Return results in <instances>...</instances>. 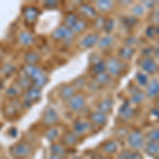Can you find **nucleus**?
I'll return each mask as SVG.
<instances>
[{
	"instance_id": "f257e3e1",
	"label": "nucleus",
	"mask_w": 159,
	"mask_h": 159,
	"mask_svg": "<svg viewBox=\"0 0 159 159\" xmlns=\"http://www.w3.org/2000/svg\"><path fill=\"white\" fill-rule=\"evenodd\" d=\"M10 154L14 159H28L32 153V147L25 140H20L14 143L10 148Z\"/></svg>"
},
{
	"instance_id": "f03ea898",
	"label": "nucleus",
	"mask_w": 159,
	"mask_h": 159,
	"mask_svg": "<svg viewBox=\"0 0 159 159\" xmlns=\"http://www.w3.org/2000/svg\"><path fill=\"white\" fill-rule=\"evenodd\" d=\"M74 37V34L72 33L69 28L65 27L64 25H61L56 27L53 30L52 34H51V38L56 40V42H64V43H70Z\"/></svg>"
},
{
	"instance_id": "7ed1b4c3",
	"label": "nucleus",
	"mask_w": 159,
	"mask_h": 159,
	"mask_svg": "<svg viewBox=\"0 0 159 159\" xmlns=\"http://www.w3.org/2000/svg\"><path fill=\"white\" fill-rule=\"evenodd\" d=\"M60 122V116L57 111L51 106L46 107L42 115V123L46 127H53Z\"/></svg>"
},
{
	"instance_id": "20e7f679",
	"label": "nucleus",
	"mask_w": 159,
	"mask_h": 159,
	"mask_svg": "<svg viewBox=\"0 0 159 159\" xmlns=\"http://www.w3.org/2000/svg\"><path fill=\"white\" fill-rule=\"evenodd\" d=\"M105 65V71L106 73L109 74V76H114L117 78L121 74V71L123 69V63L121 61H119L117 57L110 56L107 58L104 63Z\"/></svg>"
},
{
	"instance_id": "39448f33",
	"label": "nucleus",
	"mask_w": 159,
	"mask_h": 159,
	"mask_svg": "<svg viewBox=\"0 0 159 159\" xmlns=\"http://www.w3.org/2000/svg\"><path fill=\"white\" fill-rule=\"evenodd\" d=\"M40 98H42V90L32 86L22 92V105L25 107H30L39 101Z\"/></svg>"
},
{
	"instance_id": "423d86ee",
	"label": "nucleus",
	"mask_w": 159,
	"mask_h": 159,
	"mask_svg": "<svg viewBox=\"0 0 159 159\" xmlns=\"http://www.w3.org/2000/svg\"><path fill=\"white\" fill-rule=\"evenodd\" d=\"M126 142L132 150L139 151L141 148H143V145H144V137H143V134L141 133V130L134 129L127 135Z\"/></svg>"
},
{
	"instance_id": "0eeeda50",
	"label": "nucleus",
	"mask_w": 159,
	"mask_h": 159,
	"mask_svg": "<svg viewBox=\"0 0 159 159\" xmlns=\"http://www.w3.org/2000/svg\"><path fill=\"white\" fill-rule=\"evenodd\" d=\"M39 16V10L34 6H27L22 11V17L28 25H33L37 21Z\"/></svg>"
},
{
	"instance_id": "6e6552de",
	"label": "nucleus",
	"mask_w": 159,
	"mask_h": 159,
	"mask_svg": "<svg viewBox=\"0 0 159 159\" xmlns=\"http://www.w3.org/2000/svg\"><path fill=\"white\" fill-rule=\"evenodd\" d=\"M86 105V99L84 96L79 93H75L71 99L67 101V107L72 112H79L85 107Z\"/></svg>"
},
{
	"instance_id": "1a4fd4ad",
	"label": "nucleus",
	"mask_w": 159,
	"mask_h": 159,
	"mask_svg": "<svg viewBox=\"0 0 159 159\" xmlns=\"http://www.w3.org/2000/svg\"><path fill=\"white\" fill-rule=\"evenodd\" d=\"M92 125L90 124V122L88 120H84V119H79L75 120L72 123V129H71V132L73 133L74 135H76L78 137H81V136L85 135L89 129H91Z\"/></svg>"
},
{
	"instance_id": "9d476101",
	"label": "nucleus",
	"mask_w": 159,
	"mask_h": 159,
	"mask_svg": "<svg viewBox=\"0 0 159 159\" xmlns=\"http://www.w3.org/2000/svg\"><path fill=\"white\" fill-rule=\"evenodd\" d=\"M107 115L103 114V112L99 111V110H94V111H91L90 115H89L88 121L90 122V124L92 126H97V127H103L106 125L107 123Z\"/></svg>"
},
{
	"instance_id": "9b49d317",
	"label": "nucleus",
	"mask_w": 159,
	"mask_h": 159,
	"mask_svg": "<svg viewBox=\"0 0 159 159\" xmlns=\"http://www.w3.org/2000/svg\"><path fill=\"white\" fill-rule=\"evenodd\" d=\"M22 74H25V76H28L31 81H35L36 79H38L39 76H42L43 73V71L38 67L37 65H28V64H25L21 68Z\"/></svg>"
},
{
	"instance_id": "f8f14e48",
	"label": "nucleus",
	"mask_w": 159,
	"mask_h": 159,
	"mask_svg": "<svg viewBox=\"0 0 159 159\" xmlns=\"http://www.w3.org/2000/svg\"><path fill=\"white\" fill-rule=\"evenodd\" d=\"M99 35L98 33H89V34L85 35L79 43V46L81 49L86 50L90 49L93 46H96L99 42Z\"/></svg>"
},
{
	"instance_id": "ddd939ff",
	"label": "nucleus",
	"mask_w": 159,
	"mask_h": 159,
	"mask_svg": "<svg viewBox=\"0 0 159 159\" xmlns=\"http://www.w3.org/2000/svg\"><path fill=\"white\" fill-rule=\"evenodd\" d=\"M140 68L143 71V73H148V74H154L155 72H157L158 70V66L156 64V61L153 60L152 57H144L140 61Z\"/></svg>"
},
{
	"instance_id": "4468645a",
	"label": "nucleus",
	"mask_w": 159,
	"mask_h": 159,
	"mask_svg": "<svg viewBox=\"0 0 159 159\" xmlns=\"http://www.w3.org/2000/svg\"><path fill=\"white\" fill-rule=\"evenodd\" d=\"M61 143L66 148H74V147H76V144L79 143V137L76 135H74L71 130L65 132L61 137Z\"/></svg>"
},
{
	"instance_id": "2eb2a0df",
	"label": "nucleus",
	"mask_w": 159,
	"mask_h": 159,
	"mask_svg": "<svg viewBox=\"0 0 159 159\" xmlns=\"http://www.w3.org/2000/svg\"><path fill=\"white\" fill-rule=\"evenodd\" d=\"M17 39H18L19 45L22 46V47H25V48L31 47V46L33 45V43H34V37H33L32 33L28 30L20 31V32L18 33V37H17Z\"/></svg>"
},
{
	"instance_id": "dca6fc26",
	"label": "nucleus",
	"mask_w": 159,
	"mask_h": 159,
	"mask_svg": "<svg viewBox=\"0 0 159 159\" xmlns=\"http://www.w3.org/2000/svg\"><path fill=\"white\" fill-rule=\"evenodd\" d=\"M79 13L82 15L83 18L94 19L97 17V11L93 7H91L88 3H82L79 7Z\"/></svg>"
},
{
	"instance_id": "f3484780",
	"label": "nucleus",
	"mask_w": 159,
	"mask_h": 159,
	"mask_svg": "<svg viewBox=\"0 0 159 159\" xmlns=\"http://www.w3.org/2000/svg\"><path fill=\"white\" fill-rule=\"evenodd\" d=\"M75 94V89L73 88L71 84H64L58 89V96L61 100L67 102L69 99H71Z\"/></svg>"
},
{
	"instance_id": "a211bd4d",
	"label": "nucleus",
	"mask_w": 159,
	"mask_h": 159,
	"mask_svg": "<svg viewBox=\"0 0 159 159\" xmlns=\"http://www.w3.org/2000/svg\"><path fill=\"white\" fill-rule=\"evenodd\" d=\"M145 94L148 98L153 99L159 96V81L158 80H152L145 86Z\"/></svg>"
},
{
	"instance_id": "6ab92c4d",
	"label": "nucleus",
	"mask_w": 159,
	"mask_h": 159,
	"mask_svg": "<svg viewBox=\"0 0 159 159\" xmlns=\"http://www.w3.org/2000/svg\"><path fill=\"white\" fill-rule=\"evenodd\" d=\"M112 106H114V101L110 98H105L99 102L97 105V110L103 112L105 115H108L109 112H111Z\"/></svg>"
},
{
	"instance_id": "aec40b11",
	"label": "nucleus",
	"mask_w": 159,
	"mask_h": 159,
	"mask_svg": "<svg viewBox=\"0 0 159 159\" xmlns=\"http://www.w3.org/2000/svg\"><path fill=\"white\" fill-rule=\"evenodd\" d=\"M49 151H50V154L56 155L61 158H65L66 153H67V148L64 147L61 142H57V141H56V142L51 143Z\"/></svg>"
},
{
	"instance_id": "412c9836",
	"label": "nucleus",
	"mask_w": 159,
	"mask_h": 159,
	"mask_svg": "<svg viewBox=\"0 0 159 159\" xmlns=\"http://www.w3.org/2000/svg\"><path fill=\"white\" fill-rule=\"evenodd\" d=\"M102 152L106 155H111V154L117 153L118 151V144L115 140H107L101 145Z\"/></svg>"
},
{
	"instance_id": "4be33fe9",
	"label": "nucleus",
	"mask_w": 159,
	"mask_h": 159,
	"mask_svg": "<svg viewBox=\"0 0 159 159\" xmlns=\"http://www.w3.org/2000/svg\"><path fill=\"white\" fill-rule=\"evenodd\" d=\"M134 114H135L134 109H133L132 107L129 106V102H126L125 104H123L122 106H121V108H120V110H119V116L123 120L130 119V118L134 116Z\"/></svg>"
},
{
	"instance_id": "5701e85b",
	"label": "nucleus",
	"mask_w": 159,
	"mask_h": 159,
	"mask_svg": "<svg viewBox=\"0 0 159 159\" xmlns=\"http://www.w3.org/2000/svg\"><path fill=\"white\" fill-rule=\"evenodd\" d=\"M144 152L150 156H156L159 154V143L154 142V141H147L143 145Z\"/></svg>"
},
{
	"instance_id": "b1692460",
	"label": "nucleus",
	"mask_w": 159,
	"mask_h": 159,
	"mask_svg": "<svg viewBox=\"0 0 159 159\" xmlns=\"http://www.w3.org/2000/svg\"><path fill=\"white\" fill-rule=\"evenodd\" d=\"M40 60V55L35 51H28L24 55V61L28 65H37Z\"/></svg>"
},
{
	"instance_id": "393cba45",
	"label": "nucleus",
	"mask_w": 159,
	"mask_h": 159,
	"mask_svg": "<svg viewBox=\"0 0 159 159\" xmlns=\"http://www.w3.org/2000/svg\"><path fill=\"white\" fill-rule=\"evenodd\" d=\"M18 110V106L13 103V100H11V102H9V103H7L3 108L4 115H6L7 118H15L17 116Z\"/></svg>"
},
{
	"instance_id": "a878e982",
	"label": "nucleus",
	"mask_w": 159,
	"mask_h": 159,
	"mask_svg": "<svg viewBox=\"0 0 159 159\" xmlns=\"http://www.w3.org/2000/svg\"><path fill=\"white\" fill-rule=\"evenodd\" d=\"M16 85L18 86V88L20 90H27V89H29L30 87H32V81L28 78V76H25V74H21V75H19L18 78L16 80Z\"/></svg>"
},
{
	"instance_id": "bb28decb",
	"label": "nucleus",
	"mask_w": 159,
	"mask_h": 159,
	"mask_svg": "<svg viewBox=\"0 0 159 159\" xmlns=\"http://www.w3.org/2000/svg\"><path fill=\"white\" fill-rule=\"evenodd\" d=\"M45 137L48 141H50L51 143L56 142V140L60 138V132L55 126L53 127H48L45 132Z\"/></svg>"
},
{
	"instance_id": "cd10ccee",
	"label": "nucleus",
	"mask_w": 159,
	"mask_h": 159,
	"mask_svg": "<svg viewBox=\"0 0 159 159\" xmlns=\"http://www.w3.org/2000/svg\"><path fill=\"white\" fill-rule=\"evenodd\" d=\"M110 82V76L106 71L98 75H94V84L97 86H107Z\"/></svg>"
},
{
	"instance_id": "c85d7f7f",
	"label": "nucleus",
	"mask_w": 159,
	"mask_h": 159,
	"mask_svg": "<svg viewBox=\"0 0 159 159\" xmlns=\"http://www.w3.org/2000/svg\"><path fill=\"white\" fill-rule=\"evenodd\" d=\"M112 43H114V37L110 36V35H105V36H102L101 38H99L98 46L100 49L106 50L111 47Z\"/></svg>"
},
{
	"instance_id": "c756f323",
	"label": "nucleus",
	"mask_w": 159,
	"mask_h": 159,
	"mask_svg": "<svg viewBox=\"0 0 159 159\" xmlns=\"http://www.w3.org/2000/svg\"><path fill=\"white\" fill-rule=\"evenodd\" d=\"M135 53V50L130 47H123L119 50V53H118V56H119L121 60L123 61H129L130 58L133 57Z\"/></svg>"
},
{
	"instance_id": "7c9ffc66",
	"label": "nucleus",
	"mask_w": 159,
	"mask_h": 159,
	"mask_svg": "<svg viewBox=\"0 0 159 159\" xmlns=\"http://www.w3.org/2000/svg\"><path fill=\"white\" fill-rule=\"evenodd\" d=\"M118 159H143L142 155L139 152H130V151L124 150L118 156Z\"/></svg>"
},
{
	"instance_id": "2f4dec72",
	"label": "nucleus",
	"mask_w": 159,
	"mask_h": 159,
	"mask_svg": "<svg viewBox=\"0 0 159 159\" xmlns=\"http://www.w3.org/2000/svg\"><path fill=\"white\" fill-rule=\"evenodd\" d=\"M79 18L80 17L75 14V13H68V14L65 16V18H64L63 25H65V27L69 28V29H71V28L73 27V25L78 21Z\"/></svg>"
},
{
	"instance_id": "473e14b6",
	"label": "nucleus",
	"mask_w": 159,
	"mask_h": 159,
	"mask_svg": "<svg viewBox=\"0 0 159 159\" xmlns=\"http://www.w3.org/2000/svg\"><path fill=\"white\" fill-rule=\"evenodd\" d=\"M86 27H87V24H86L85 20H84L83 18H79L78 21L73 25V27L71 28L70 30L72 31V33L75 35V34H80V33H82L83 31H85Z\"/></svg>"
},
{
	"instance_id": "72a5a7b5",
	"label": "nucleus",
	"mask_w": 159,
	"mask_h": 159,
	"mask_svg": "<svg viewBox=\"0 0 159 159\" xmlns=\"http://www.w3.org/2000/svg\"><path fill=\"white\" fill-rule=\"evenodd\" d=\"M94 6H96L97 9L99 10L100 12H108L110 9H111L112 7V3L111 1H108V0H99V1H96V3H94Z\"/></svg>"
},
{
	"instance_id": "f704fd0d",
	"label": "nucleus",
	"mask_w": 159,
	"mask_h": 159,
	"mask_svg": "<svg viewBox=\"0 0 159 159\" xmlns=\"http://www.w3.org/2000/svg\"><path fill=\"white\" fill-rule=\"evenodd\" d=\"M20 92H21V90L18 88V86H17V85H11V86H9V88L6 90V96L10 100H15L17 97L19 96Z\"/></svg>"
},
{
	"instance_id": "c9c22d12",
	"label": "nucleus",
	"mask_w": 159,
	"mask_h": 159,
	"mask_svg": "<svg viewBox=\"0 0 159 159\" xmlns=\"http://www.w3.org/2000/svg\"><path fill=\"white\" fill-rule=\"evenodd\" d=\"M144 138L147 139V141H154V142L159 143V127L148 132Z\"/></svg>"
},
{
	"instance_id": "e433bc0d",
	"label": "nucleus",
	"mask_w": 159,
	"mask_h": 159,
	"mask_svg": "<svg viewBox=\"0 0 159 159\" xmlns=\"http://www.w3.org/2000/svg\"><path fill=\"white\" fill-rule=\"evenodd\" d=\"M71 85H72V87L75 90H81V89H83L86 85V80L84 79L83 76H79V78H76L75 80H73Z\"/></svg>"
},
{
	"instance_id": "4c0bfd02",
	"label": "nucleus",
	"mask_w": 159,
	"mask_h": 159,
	"mask_svg": "<svg viewBox=\"0 0 159 159\" xmlns=\"http://www.w3.org/2000/svg\"><path fill=\"white\" fill-rule=\"evenodd\" d=\"M91 72L94 74V75H98V74H101L105 72V65L103 61H99L97 64H93L91 66Z\"/></svg>"
},
{
	"instance_id": "58836bf2",
	"label": "nucleus",
	"mask_w": 159,
	"mask_h": 159,
	"mask_svg": "<svg viewBox=\"0 0 159 159\" xmlns=\"http://www.w3.org/2000/svg\"><path fill=\"white\" fill-rule=\"evenodd\" d=\"M143 99H144V93L142 91H136L132 94L129 102L132 104H139L143 101Z\"/></svg>"
},
{
	"instance_id": "ea45409f",
	"label": "nucleus",
	"mask_w": 159,
	"mask_h": 159,
	"mask_svg": "<svg viewBox=\"0 0 159 159\" xmlns=\"http://www.w3.org/2000/svg\"><path fill=\"white\" fill-rule=\"evenodd\" d=\"M136 82L139 86H147L148 83V75L143 72H137L136 73Z\"/></svg>"
},
{
	"instance_id": "a19ab883",
	"label": "nucleus",
	"mask_w": 159,
	"mask_h": 159,
	"mask_svg": "<svg viewBox=\"0 0 159 159\" xmlns=\"http://www.w3.org/2000/svg\"><path fill=\"white\" fill-rule=\"evenodd\" d=\"M14 71H15V66L11 63L4 64L1 67V73L3 74L4 76H10Z\"/></svg>"
},
{
	"instance_id": "79ce46f5",
	"label": "nucleus",
	"mask_w": 159,
	"mask_h": 159,
	"mask_svg": "<svg viewBox=\"0 0 159 159\" xmlns=\"http://www.w3.org/2000/svg\"><path fill=\"white\" fill-rule=\"evenodd\" d=\"M105 20L103 17H99L97 16L96 18L93 19V27L96 28L97 30H102L104 29V25H105Z\"/></svg>"
},
{
	"instance_id": "37998d69",
	"label": "nucleus",
	"mask_w": 159,
	"mask_h": 159,
	"mask_svg": "<svg viewBox=\"0 0 159 159\" xmlns=\"http://www.w3.org/2000/svg\"><path fill=\"white\" fill-rule=\"evenodd\" d=\"M132 13H133V15L135 16V18H136V17H139V16H141V15L143 14V13H144V7H141V6H136V7H133Z\"/></svg>"
},
{
	"instance_id": "c03bdc74",
	"label": "nucleus",
	"mask_w": 159,
	"mask_h": 159,
	"mask_svg": "<svg viewBox=\"0 0 159 159\" xmlns=\"http://www.w3.org/2000/svg\"><path fill=\"white\" fill-rule=\"evenodd\" d=\"M114 25H115V22L112 19H108L105 21V25H104V30L106 33H109L111 32L112 29H114Z\"/></svg>"
},
{
	"instance_id": "a18cd8bd",
	"label": "nucleus",
	"mask_w": 159,
	"mask_h": 159,
	"mask_svg": "<svg viewBox=\"0 0 159 159\" xmlns=\"http://www.w3.org/2000/svg\"><path fill=\"white\" fill-rule=\"evenodd\" d=\"M43 6L45 7H47V9H54L58 6V2L57 1H50V0H47V1H43Z\"/></svg>"
},
{
	"instance_id": "49530a36",
	"label": "nucleus",
	"mask_w": 159,
	"mask_h": 159,
	"mask_svg": "<svg viewBox=\"0 0 159 159\" xmlns=\"http://www.w3.org/2000/svg\"><path fill=\"white\" fill-rule=\"evenodd\" d=\"M124 22L127 27L133 28L136 24H137V19H136L135 17H126V18H124Z\"/></svg>"
},
{
	"instance_id": "de8ad7c7",
	"label": "nucleus",
	"mask_w": 159,
	"mask_h": 159,
	"mask_svg": "<svg viewBox=\"0 0 159 159\" xmlns=\"http://www.w3.org/2000/svg\"><path fill=\"white\" fill-rule=\"evenodd\" d=\"M154 34H156V28L153 27V25H150L147 30H145V35L148 37H152L154 36Z\"/></svg>"
},
{
	"instance_id": "09e8293b",
	"label": "nucleus",
	"mask_w": 159,
	"mask_h": 159,
	"mask_svg": "<svg viewBox=\"0 0 159 159\" xmlns=\"http://www.w3.org/2000/svg\"><path fill=\"white\" fill-rule=\"evenodd\" d=\"M151 117L155 121H159V109H153L151 110Z\"/></svg>"
},
{
	"instance_id": "8fccbe9b",
	"label": "nucleus",
	"mask_w": 159,
	"mask_h": 159,
	"mask_svg": "<svg viewBox=\"0 0 159 159\" xmlns=\"http://www.w3.org/2000/svg\"><path fill=\"white\" fill-rule=\"evenodd\" d=\"M152 53H153V49L151 47L142 49V54L144 55V57H150V55L152 54Z\"/></svg>"
},
{
	"instance_id": "3c124183",
	"label": "nucleus",
	"mask_w": 159,
	"mask_h": 159,
	"mask_svg": "<svg viewBox=\"0 0 159 159\" xmlns=\"http://www.w3.org/2000/svg\"><path fill=\"white\" fill-rule=\"evenodd\" d=\"M18 134V129H16V127H12V129H10L7 130V135H10L12 138H15Z\"/></svg>"
},
{
	"instance_id": "603ef678",
	"label": "nucleus",
	"mask_w": 159,
	"mask_h": 159,
	"mask_svg": "<svg viewBox=\"0 0 159 159\" xmlns=\"http://www.w3.org/2000/svg\"><path fill=\"white\" fill-rule=\"evenodd\" d=\"M135 37L134 36H130V37H127L126 39H125V42H124V43H125V47H129V46H132L133 43H135Z\"/></svg>"
},
{
	"instance_id": "864d4df0",
	"label": "nucleus",
	"mask_w": 159,
	"mask_h": 159,
	"mask_svg": "<svg viewBox=\"0 0 159 159\" xmlns=\"http://www.w3.org/2000/svg\"><path fill=\"white\" fill-rule=\"evenodd\" d=\"M45 159H64V158H61V157H58V156H56V155H53V154H48L47 156H46V158Z\"/></svg>"
},
{
	"instance_id": "5fc2aeb1",
	"label": "nucleus",
	"mask_w": 159,
	"mask_h": 159,
	"mask_svg": "<svg viewBox=\"0 0 159 159\" xmlns=\"http://www.w3.org/2000/svg\"><path fill=\"white\" fill-rule=\"evenodd\" d=\"M153 53H154V55H155L156 57L159 58V47L154 48V49H153Z\"/></svg>"
},
{
	"instance_id": "6e6d98bb",
	"label": "nucleus",
	"mask_w": 159,
	"mask_h": 159,
	"mask_svg": "<svg viewBox=\"0 0 159 159\" xmlns=\"http://www.w3.org/2000/svg\"><path fill=\"white\" fill-rule=\"evenodd\" d=\"M144 4H145V6H147L148 7H154V4H155V3H154L153 1H147Z\"/></svg>"
},
{
	"instance_id": "4d7b16f0",
	"label": "nucleus",
	"mask_w": 159,
	"mask_h": 159,
	"mask_svg": "<svg viewBox=\"0 0 159 159\" xmlns=\"http://www.w3.org/2000/svg\"><path fill=\"white\" fill-rule=\"evenodd\" d=\"M2 58H3V52H2V51L0 50V61H2Z\"/></svg>"
},
{
	"instance_id": "13d9d810",
	"label": "nucleus",
	"mask_w": 159,
	"mask_h": 159,
	"mask_svg": "<svg viewBox=\"0 0 159 159\" xmlns=\"http://www.w3.org/2000/svg\"><path fill=\"white\" fill-rule=\"evenodd\" d=\"M156 35H159V27L156 28Z\"/></svg>"
},
{
	"instance_id": "bf43d9fd",
	"label": "nucleus",
	"mask_w": 159,
	"mask_h": 159,
	"mask_svg": "<svg viewBox=\"0 0 159 159\" xmlns=\"http://www.w3.org/2000/svg\"><path fill=\"white\" fill-rule=\"evenodd\" d=\"M73 159H85L84 157H81V156H78V157H74Z\"/></svg>"
},
{
	"instance_id": "052dcab7",
	"label": "nucleus",
	"mask_w": 159,
	"mask_h": 159,
	"mask_svg": "<svg viewBox=\"0 0 159 159\" xmlns=\"http://www.w3.org/2000/svg\"><path fill=\"white\" fill-rule=\"evenodd\" d=\"M155 159H159V154H157V155L155 156Z\"/></svg>"
},
{
	"instance_id": "680f3d73",
	"label": "nucleus",
	"mask_w": 159,
	"mask_h": 159,
	"mask_svg": "<svg viewBox=\"0 0 159 159\" xmlns=\"http://www.w3.org/2000/svg\"><path fill=\"white\" fill-rule=\"evenodd\" d=\"M157 107H158V109H159V98L157 100Z\"/></svg>"
},
{
	"instance_id": "e2e57ef3",
	"label": "nucleus",
	"mask_w": 159,
	"mask_h": 159,
	"mask_svg": "<svg viewBox=\"0 0 159 159\" xmlns=\"http://www.w3.org/2000/svg\"><path fill=\"white\" fill-rule=\"evenodd\" d=\"M0 159H6V158H4V157H0Z\"/></svg>"
},
{
	"instance_id": "0e129e2a",
	"label": "nucleus",
	"mask_w": 159,
	"mask_h": 159,
	"mask_svg": "<svg viewBox=\"0 0 159 159\" xmlns=\"http://www.w3.org/2000/svg\"><path fill=\"white\" fill-rule=\"evenodd\" d=\"M157 17H158V20H159V13H158V15H157Z\"/></svg>"
}]
</instances>
